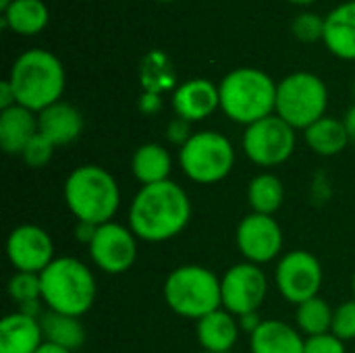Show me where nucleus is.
<instances>
[{"mask_svg":"<svg viewBox=\"0 0 355 353\" xmlns=\"http://www.w3.org/2000/svg\"><path fill=\"white\" fill-rule=\"evenodd\" d=\"M191 218L187 191L166 179L154 185H141L129 206V229L141 241L160 243L177 237Z\"/></svg>","mask_w":355,"mask_h":353,"instance_id":"f257e3e1","label":"nucleus"},{"mask_svg":"<svg viewBox=\"0 0 355 353\" xmlns=\"http://www.w3.org/2000/svg\"><path fill=\"white\" fill-rule=\"evenodd\" d=\"M8 83L15 92L17 104L37 114L44 108L60 102L67 75L62 62L52 52L31 48L19 54L12 62Z\"/></svg>","mask_w":355,"mask_h":353,"instance_id":"f03ea898","label":"nucleus"},{"mask_svg":"<svg viewBox=\"0 0 355 353\" xmlns=\"http://www.w3.org/2000/svg\"><path fill=\"white\" fill-rule=\"evenodd\" d=\"M64 202L77 223L106 225L121 206L116 179L98 164H83L71 171L64 181Z\"/></svg>","mask_w":355,"mask_h":353,"instance_id":"7ed1b4c3","label":"nucleus"},{"mask_svg":"<svg viewBox=\"0 0 355 353\" xmlns=\"http://www.w3.org/2000/svg\"><path fill=\"white\" fill-rule=\"evenodd\" d=\"M220 110L235 123L250 127L275 114L277 83L272 77L254 67H239L227 73L218 83Z\"/></svg>","mask_w":355,"mask_h":353,"instance_id":"20e7f679","label":"nucleus"},{"mask_svg":"<svg viewBox=\"0 0 355 353\" xmlns=\"http://www.w3.org/2000/svg\"><path fill=\"white\" fill-rule=\"evenodd\" d=\"M42 302L50 312L67 316H83L96 300V279L92 270L77 258H54L40 273Z\"/></svg>","mask_w":355,"mask_h":353,"instance_id":"39448f33","label":"nucleus"},{"mask_svg":"<svg viewBox=\"0 0 355 353\" xmlns=\"http://www.w3.org/2000/svg\"><path fill=\"white\" fill-rule=\"evenodd\" d=\"M164 300L175 314L200 320L223 308L220 279L200 264L177 266L164 281Z\"/></svg>","mask_w":355,"mask_h":353,"instance_id":"423d86ee","label":"nucleus"},{"mask_svg":"<svg viewBox=\"0 0 355 353\" xmlns=\"http://www.w3.org/2000/svg\"><path fill=\"white\" fill-rule=\"evenodd\" d=\"M329 89L324 81L310 73L297 71L283 77L277 83V108L275 114L289 123L293 129H308L322 117H327Z\"/></svg>","mask_w":355,"mask_h":353,"instance_id":"0eeeda50","label":"nucleus"},{"mask_svg":"<svg viewBox=\"0 0 355 353\" xmlns=\"http://www.w3.org/2000/svg\"><path fill=\"white\" fill-rule=\"evenodd\" d=\"M179 164L183 173L200 183L212 185L223 181L235 166V150L227 135L218 131H198L181 146Z\"/></svg>","mask_w":355,"mask_h":353,"instance_id":"6e6552de","label":"nucleus"},{"mask_svg":"<svg viewBox=\"0 0 355 353\" xmlns=\"http://www.w3.org/2000/svg\"><path fill=\"white\" fill-rule=\"evenodd\" d=\"M241 146L254 164L264 169L279 166L289 160L295 150V129L281 117L270 114L245 127Z\"/></svg>","mask_w":355,"mask_h":353,"instance_id":"1a4fd4ad","label":"nucleus"},{"mask_svg":"<svg viewBox=\"0 0 355 353\" xmlns=\"http://www.w3.org/2000/svg\"><path fill=\"white\" fill-rule=\"evenodd\" d=\"M275 285L287 302L300 306L318 295L322 287V266L314 254L293 250L279 260Z\"/></svg>","mask_w":355,"mask_h":353,"instance_id":"9d476101","label":"nucleus"},{"mask_svg":"<svg viewBox=\"0 0 355 353\" xmlns=\"http://www.w3.org/2000/svg\"><path fill=\"white\" fill-rule=\"evenodd\" d=\"M223 308L233 316L258 312L268 293V279L258 264L241 262L231 266L220 279Z\"/></svg>","mask_w":355,"mask_h":353,"instance_id":"9b49d317","label":"nucleus"},{"mask_svg":"<svg viewBox=\"0 0 355 353\" xmlns=\"http://www.w3.org/2000/svg\"><path fill=\"white\" fill-rule=\"evenodd\" d=\"M89 256L102 273L123 275L135 264L137 237L129 227L110 221L96 229V235L89 243Z\"/></svg>","mask_w":355,"mask_h":353,"instance_id":"f8f14e48","label":"nucleus"},{"mask_svg":"<svg viewBox=\"0 0 355 353\" xmlns=\"http://www.w3.org/2000/svg\"><path fill=\"white\" fill-rule=\"evenodd\" d=\"M237 248L245 262L268 264L283 252V229L277 218L266 214H248L237 225Z\"/></svg>","mask_w":355,"mask_h":353,"instance_id":"ddd939ff","label":"nucleus"},{"mask_svg":"<svg viewBox=\"0 0 355 353\" xmlns=\"http://www.w3.org/2000/svg\"><path fill=\"white\" fill-rule=\"evenodd\" d=\"M6 256L17 273L40 275L54 260V241L37 225H21L6 239Z\"/></svg>","mask_w":355,"mask_h":353,"instance_id":"4468645a","label":"nucleus"},{"mask_svg":"<svg viewBox=\"0 0 355 353\" xmlns=\"http://www.w3.org/2000/svg\"><path fill=\"white\" fill-rule=\"evenodd\" d=\"M173 108L177 117L187 123L204 121L216 108H220L218 85H214L210 79H204V77L189 79L175 89Z\"/></svg>","mask_w":355,"mask_h":353,"instance_id":"2eb2a0df","label":"nucleus"},{"mask_svg":"<svg viewBox=\"0 0 355 353\" xmlns=\"http://www.w3.org/2000/svg\"><path fill=\"white\" fill-rule=\"evenodd\" d=\"M81 129H83V117L69 102L60 100L37 112V133L44 135L54 148L75 141Z\"/></svg>","mask_w":355,"mask_h":353,"instance_id":"dca6fc26","label":"nucleus"},{"mask_svg":"<svg viewBox=\"0 0 355 353\" xmlns=\"http://www.w3.org/2000/svg\"><path fill=\"white\" fill-rule=\"evenodd\" d=\"M322 42L337 58L355 60V0L341 2L324 17Z\"/></svg>","mask_w":355,"mask_h":353,"instance_id":"f3484780","label":"nucleus"},{"mask_svg":"<svg viewBox=\"0 0 355 353\" xmlns=\"http://www.w3.org/2000/svg\"><path fill=\"white\" fill-rule=\"evenodd\" d=\"M44 343L40 318L12 312L0 322V353H35Z\"/></svg>","mask_w":355,"mask_h":353,"instance_id":"a211bd4d","label":"nucleus"},{"mask_svg":"<svg viewBox=\"0 0 355 353\" xmlns=\"http://www.w3.org/2000/svg\"><path fill=\"white\" fill-rule=\"evenodd\" d=\"M37 135V114L25 106L0 110V148L10 156H21L25 146Z\"/></svg>","mask_w":355,"mask_h":353,"instance_id":"6ab92c4d","label":"nucleus"},{"mask_svg":"<svg viewBox=\"0 0 355 353\" xmlns=\"http://www.w3.org/2000/svg\"><path fill=\"white\" fill-rule=\"evenodd\" d=\"M252 353H304L306 339L297 329L281 320H262L250 335Z\"/></svg>","mask_w":355,"mask_h":353,"instance_id":"aec40b11","label":"nucleus"},{"mask_svg":"<svg viewBox=\"0 0 355 353\" xmlns=\"http://www.w3.org/2000/svg\"><path fill=\"white\" fill-rule=\"evenodd\" d=\"M239 325L225 308L198 320V341L208 353H229L239 339Z\"/></svg>","mask_w":355,"mask_h":353,"instance_id":"412c9836","label":"nucleus"},{"mask_svg":"<svg viewBox=\"0 0 355 353\" xmlns=\"http://www.w3.org/2000/svg\"><path fill=\"white\" fill-rule=\"evenodd\" d=\"M50 21V10L44 0H12L2 10V23L12 33L37 35L46 29Z\"/></svg>","mask_w":355,"mask_h":353,"instance_id":"4be33fe9","label":"nucleus"},{"mask_svg":"<svg viewBox=\"0 0 355 353\" xmlns=\"http://www.w3.org/2000/svg\"><path fill=\"white\" fill-rule=\"evenodd\" d=\"M173 171V158L160 144H144L131 158V173L141 185L166 181Z\"/></svg>","mask_w":355,"mask_h":353,"instance_id":"5701e85b","label":"nucleus"},{"mask_svg":"<svg viewBox=\"0 0 355 353\" xmlns=\"http://www.w3.org/2000/svg\"><path fill=\"white\" fill-rule=\"evenodd\" d=\"M304 137L310 150L320 156H337L352 141L343 119H333V117H322L320 121L310 125L304 131Z\"/></svg>","mask_w":355,"mask_h":353,"instance_id":"b1692460","label":"nucleus"},{"mask_svg":"<svg viewBox=\"0 0 355 353\" xmlns=\"http://www.w3.org/2000/svg\"><path fill=\"white\" fill-rule=\"evenodd\" d=\"M44 341L64 347L69 352H77L85 343V329L79 318L58 314V312H44L40 318Z\"/></svg>","mask_w":355,"mask_h":353,"instance_id":"393cba45","label":"nucleus"},{"mask_svg":"<svg viewBox=\"0 0 355 353\" xmlns=\"http://www.w3.org/2000/svg\"><path fill=\"white\" fill-rule=\"evenodd\" d=\"M285 200L283 181L272 173H260L250 181L248 187V202L256 214L272 216Z\"/></svg>","mask_w":355,"mask_h":353,"instance_id":"a878e982","label":"nucleus"},{"mask_svg":"<svg viewBox=\"0 0 355 353\" xmlns=\"http://www.w3.org/2000/svg\"><path fill=\"white\" fill-rule=\"evenodd\" d=\"M333 316L335 310L322 300V298H312L304 304L297 306L295 312V322L297 329L308 335V337H316V335H327L333 329Z\"/></svg>","mask_w":355,"mask_h":353,"instance_id":"bb28decb","label":"nucleus"},{"mask_svg":"<svg viewBox=\"0 0 355 353\" xmlns=\"http://www.w3.org/2000/svg\"><path fill=\"white\" fill-rule=\"evenodd\" d=\"M8 295L19 306L42 300L40 275H33V273H15L10 277V281H8Z\"/></svg>","mask_w":355,"mask_h":353,"instance_id":"cd10ccee","label":"nucleus"},{"mask_svg":"<svg viewBox=\"0 0 355 353\" xmlns=\"http://www.w3.org/2000/svg\"><path fill=\"white\" fill-rule=\"evenodd\" d=\"M293 35L304 44H314L324 37V19L314 12H302L291 23Z\"/></svg>","mask_w":355,"mask_h":353,"instance_id":"c85d7f7f","label":"nucleus"},{"mask_svg":"<svg viewBox=\"0 0 355 353\" xmlns=\"http://www.w3.org/2000/svg\"><path fill=\"white\" fill-rule=\"evenodd\" d=\"M52 154H54V146H52L44 135L37 133V135L25 146L21 158L25 160L27 166H31V169H42V166H46V164L50 162Z\"/></svg>","mask_w":355,"mask_h":353,"instance_id":"c756f323","label":"nucleus"},{"mask_svg":"<svg viewBox=\"0 0 355 353\" xmlns=\"http://www.w3.org/2000/svg\"><path fill=\"white\" fill-rule=\"evenodd\" d=\"M331 333L335 337H339L341 341H352V339H355V300L341 304L335 310Z\"/></svg>","mask_w":355,"mask_h":353,"instance_id":"7c9ffc66","label":"nucleus"},{"mask_svg":"<svg viewBox=\"0 0 355 353\" xmlns=\"http://www.w3.org/2000/svg\"><path fill=\"white\" fill-rule=\"evenodd\" d=\"M304 353H345V341H341L333 333L308 337Z\"/></svg>","mask_w":355,"mask_h":353,"instance_id":"2f4dec72","label":"nucleus"},{"mask_svg":"<svg viewBox=\"0 0 355 353\" xmlns=\"http://www.w3.org/2000/svg\"><path fill=\"white\" fill-rule=\"evenodd\" d=\"M166 135H168V139H171V141L181 144V146H183V144L191 137V133H189V123L177 117V119L168 125Z\"/></svg>","mask_w":355,"mask_h":353,"instance_id":"473e14b6","label":"nucleus"},{"mask_svg":"<svg viewBox=\"0 0 355 353\" xmlns=\"http://www.w3.org/2000/svg\"><path fill=\"white\" fill-rule=\"evenodd\" d=\"M15 104H17L15 92H12V87H10V83H8V79H4V81L0 83V110H6V108H10V106H15Z\"/></svg>","mask_w":355,"mask_h":353,"instance_id":"72a5a7b5","label":"nucleus"},{"mask_svg":"<svg viewBox=\"0 0 355 353\" xmlns=\"http://www.w3.org/2000/svg\"><path fill=\"white\" fill-rule=\"evenodd\" d=\"M96 225H87V223H77V229H75V235H77V239L79 241H83V243H92V239H94V235H96Z\"/></svg>","mask_w":355,"mask_h":353,"instance_id":"f704fd0d","label":"nucleus"},{"mask_svg":"<svg viewBox=\"0 0 355 353\" xmlns=\"http://www.w3.org/2000/svg\"><path fill=\"white\" fill-rule=\"evenodd\" d=\"M141 108H144L146 112H156V110L160 108V98H158V94H156V92L144 94V98H141Z\"/></svg>","mask_w":355,"mask_h":353,"instance_id":"c9c22d12","label":"nucleus"},{"mask_svg":"<svg viewBox=\"0 0 355 353\" xmlns=\"http://www.w3.org/2000/svg\"><path fill=\"white\" fill-rule=\"evenodd\" d=\"M239 320H241V325H239V327H241L243 331H250V335H252V333L262 325V320L258 318V312H254V314H245V316H241Z\"/></svg>","mask_w":355,"mask_h":353,"instance_id":"e433bc0d","label":"nucleus"},{"mask_svg":"<svg viewBox=\"0 0 355 353\" xmlns=\"http://www.w3.org/2000/svg\"><path fill=\"white\" fill-rule=\"evenodd\" d=\"M343 123H345V129H347V133H349V139L355 141V104L345 112Z\"/></svg>","mask_w":355,"mask_h":353,"instance_id":"4c0bfd02","label":"nucleus"},{"mask_svg":"<svg viewBox=\"0 0 355 353\" xmlns=\"http://www.w3.org/2000/svg\"><path fill=\"white\" fill-rule=\"evenodd\" d=\"M35 353H73V352H69V350H64V347H58V345H54V343L44 341V343L37 347V352Z\"/></svg>","mask_w":355,"mask_h":353,"instance_id":"58836bf2","label":"nucleus"},{"mask_svg":"<svg viewBox=\"0 0 355 353\" xmlns=\"http://www.w3.org/2000/svg\"><path fill=\"white\" fill-rule=\"evenodd\" d=\"M287 2H291V4H300V6H306V4H312V2H316V0H287Z\"/></svg>","mask_w":355,"mask_h":353,"instance_id":"ea45409f","label":"nucleus"},{"mask_svg":"<svg viewBox=\"0 0 355 353\" xmlns=\"http://www.w3.org/2000/svg\"><path fill=\"white\" fill-rule=\"evenodd\" d=\"M10 2H12V0H0V8L4 10V8H6V6L10 4Z\"/></svg>","mask_w":355,"mask_h":353,"instance_id":"a19ab883","label":"nucleus"},{"mask_svg":"<svg viewBox=\"0 0 355 353\" xmlns=\"http://www.w3.org/2000/svg\"><path fill=\"white\" fill-rule=\"evenodd\" d=\"M158 2H177V0H158Z\"/></svg>","mask_w":355,"mask_h":353,"instance_id":"79ce46f5","label":"nucleus"},{"mask_svg":"<svg viewBox=\"0 0 355 353\" xmlns=\"http://www.w3.org/2000/svg\"><path fill=\"white\" fill-rule=\"evenodd\" d=\"M354 300H355V277H354Z\"/></svg>","mask_w":355,"mask_h":353,"instance_id":"37998d69","label":"nucleus"}]
</instances>
